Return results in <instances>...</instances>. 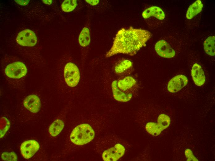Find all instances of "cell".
I'll use <instances>...</instances> for the list:
<instances>
[{"label": "cell", "instance_id": "6da1fadb", "mask_svg": "<svg viewBox=\"0 0 215 161\" xmlns=\"http://www.w3.org/2000/svg\"><path fill=\"white\" fill-rule=\"evenodd\" d=\"M151 37L150 33L146 30L132 27L127 29L122 28L117 33L112 46L106 57H109L120 53L134 55Z\"/></svg>", "mask_w": 215, "mask_h": 161}, {"label": "cell", "instance_id": "7a4b0ae2", "mask_svg": "<svg viewBox=\"0 0 215 161\" xmlns=\"http://www.w3.org/2000/svg\"><path fill=\"white\" fill-rule=\"evenodd\" d=\"M95 132L88 124L84 123L77 126L73 130L70 136L71 141L79 146L86 144L94 138Z\"/></svg>", "mask_w": 215, "mask_h": 161}, {"label": "cell", "instance_id": "3957f363", "mask_svg": "<svg viewBox=\"0 0 215 161\" xmlns=\"http://www.w3.org/2000/svg\"><path fill=\"white\" fill-rule=\"evenodd\" d=\"M129 146L124 140L119 139L112 146L104 150L102 154L104 161H116L125 155Z\"/></svg>", "mask_w": 215, "mask_h": 161}, {"label": "cell", "instance_id": "277c9868", "mask_svg": "<svg viewBox=\"0 0 215 161\" xmlns=\"http://www.w3.org/2000/svg\"><path fill=\"white\" fill-rule=\"evenodd\" d=\"M171 119L169 116L164 114L159 115L157 118V122H149L145 125V129L150 134L157 136L169 126Z\"/></svg>", "mask_w": 215, "mask_h": 161}, {"label": "cell", "instance_id": "5b68a950", "mask_svg": "<svg viewBox=\"0 0 215 161\" xmlns=\"http://www.w3.org/2000/svg\"><path fill=\"white\" fill-rule=\"evenodd\" d=\"M64 75L65 83L70 87L76 86L79 81L80 75L79 69L73 63L69 62L65 64Z\"/></svg>", "mask_w": 215, "mask_h": 161}, {"label": "cell", "instance_id": "8992f818", "mask_svg": "<svg viewBox=\"0 0 215 161\" xmlns=\"http://www.w3.org/2000/svg\"><path fill=\"white\" fill-rule=\"evenodd\" d=\"M5 72L6 76L9 78L19 79L27 74V69L23 63L15 62L6 66L5 69Z\"/></svg>", "mask_w": 215, "mask_h": 161}, {"label": "cell", "instance_id": "52a82bcc", "mask_svg": "<svg viewBox=\"0 0 215 161\" xmlns=\"http://www.w3.org/2000/svg\"><path fill=\"white\" fill-rule=\"evenodd\" d=\"M16 40L19 44L23 46H33L37 42V38L35 33L29 29H25L19 32Z\"/></svg>", "mask_w": 215, "mask_h": 161}, {"label": "cell", "instance_id": "ba28073f", "mask_svg": "<svg viewBox=\"0 0 215 161\" xmlns=\"http://www.w3.org/2000/svg\"><path fill=\"white\" fill-rule=\"evenodd\" d=\"M40 146L34 140H29L23 142L20 146L21 153L26 159L32 157L39 150Z\"/></svg>", "mask_w": 215, "mask_h": 161}, {"label": "cell", "instance_id": "9c48e42d", "mask_svg": "<svg viewBox=\"0 0 215 161\" xmlns=\"http://www.w3.org/2000/svg\"><path fill=\"white\" fill-rule=\"evenodd\" d=\"M154 48L157 53L162 57L171 58L175 55V50L164 40L158 41L155 44Z\"/></svg>", "mask_w": 215, "mask_h": 161}, {"label": "cell", "instance_id": "30bf717a", "mask_svg": "<svg viewBox=\"0 0 215 161\" xmlns=\"http://www.w3.org/2000/svg\"><path fill=\"white\" fill-rule=\"evenodd\" d=\"M188 79L183 75H176L168 82L167 88L168 90L172 93H175L180 90L188 84Z\"/></svg>", "mask_w": 215, "mask_h": 161}, {"label": "cell", "instance_id": "8fae6325", "mask_svg": "<svg viewBox=\"0 0 215 161\" xmlns=\"http://www.w3.org/2000/svg\"><path fill=\"white\" fill-rule=\"evenodd\" d=\"M23 104L26 109L32 113L38 112L41 105L40 99L35 94H31L26 97L23 100Z\"/></svg>", "mask_w": 215, "mask_h": 161}, {"label": "cell", "instance_id": "7c38bea8", "mask_svg": "<svg viewBox=\"0 0 215 161\" xmlns=\"http://www.w3.org/2000/svg\"><path fill=\"white\" fill-rule=\"evenodd\" d=\"M191 74L193 81L196 85L200 86L204 84L205 76L203 70L200 65L195 63L193 65Z\"/></svg>", "mask_w": 215, "mask_h": 161}, {"label": "cell", "instance_id": "4fadbf2b", "mask_svg": "<svg viewBox=\"0 0 215 161\" xmlns=\"http://www.w3.org/2000/svg\"><path fill=\"white\" fill-rule=\"evenodd\" d=\"M117 81L115 80L112 84V90L114 98L116 100L121 102L129 101L131 99L133 95L127 94L121 91L118 87Z\"/></svg>", "mask_w": 215, "mask_h": 161}, {"label": "cell", "instance_id": "5bb4252c", "mask_svg": "<svg viewBox=\"0 0 215 161\" xmlns=\"http://www.w3.org/2000/svg\"><path fill=\"white\" fill-rule=\"evenodd\" d=\"M136 80L133 77L127 76L122 79L117 81L118 88L121 91L125 93L133 95L128 91L132 88L136 84Z\"/></svg>", "mask_w": 215, "mask_h": 161}, {"label": "cell", "instance_id": "9a60e30c", "mask_svg": "<svg viewBox=\"0 0 215 161\" xmlns=\"http://www.w3.org/2000/svg\"><path fill=\"white\" fill-rule=\"evenodd\" d=\"M143 17L145 19L154 16L159 20H163L165 18L163 11L157 6L151 7L145 10L142 13Z\"/></svg>", "mask_w": 215, "mask_h": 161}, {"label": "cell", "instance_id": "2e32d148", "mask_svg": "<svg viewBox=\"0 0 215 161\" xmlns=\"http://www.w3.org/2000/svg\"><path fill=\"white\" fill-rule=\"evenodd\" d=\"M203 5L200 0H197L188 7L186 14V17L188 20L192 19L202 10Z\"/></svg>", "mask_w": 215, "mask_h": 161}, {"label": "cell", "instance_id": "e0dca14e", "mask_svg": "<svg viewBox=\"0 0 215 161\" xmlns=\"http://www.w3.org/2000/svg\"><path fill=\"white\" fill-rule=\"evenodd\" d=\"M64 123L63 121L57 119L54 121L50 126L48 131L50 134L55 137L59 135L63 130Z\"/></svg>", "mask_w": 215, "mask_h": 161}, {"label": "cell", "instance_id": "ac0fdd59", "mask_svg": "<svg viewBox=\"0 0 215 161\" xmlns=\"http://www.w3.org/2000/svg\"><path fill=\"white\" fill-rule=\"evenodd\" d=\"M215 36H210L207 38L203 43L205 53L209 55L215 56Z\"/></svg>", "mask_w": 215, "mask_h": 161}, {"label": "cell", "instance_id": "d6986e66", "mask_svg": "<svg viewBox=\"0 0 215 161\" xmlns=\"http://www.w3.org/2000/svg\"><path fill=\"white\" fill-rule=\"evenodd\" d=\"M80 45L85 47L89 45L91 41L90 32L89 29L86 27L83 28L80 32L78 38Z\"/></svg>", "mask_w": 215, "mask_h": 161}, {"label": "cell", "instance_id": "ffe728a7", "mask_svg": "<svg viewBox=\"0 0 215 161\" xmlns=\"http://www.w3.org/2000/svg\"><path fill=\"white\" fill-rule=\"evenodd\" d=\"M132 66V63L131 61L126 59L121 61L115 67V70L118 74L122 73L130 68Z\"/></svg>", "mask_w": 215, "mask_h": 161}, {"label": "cell", "instance_id": "44dd1931", "mask_svg": "<svg viewBox=\"0 0 215 161\" xmlns=\"http://www.w3.org/2000/svg\"><path fill=\"white\" fill-rule=\"evenodd\" d=\"M77 6V2L75 0H65L61 5L62 10L66 12L73 11Z\"/></svg>", "mask_w": 215, "mask_h": 161}, {"label": "cell", "instance_id": "7402d4cb", "mask_svg": "<svg viewBox=\"0 0 215 161\" xmlns=\"http://www.w3.org/2000/svg\"><path fill=\"white\" fill-rule=\"evenodd\" d=\"M0 138H2L9 129L10 127V121L5 117H2L0 120Z\"/></svg>", "mask_w": 215, "mask_h": 161}, {"label": "cell", "instance_id": "603a6c76", "mask_svg": "<svg viewBox=\"0 0 215 161\" xmlns=\"http://www.w3.org/2000/svg\"><path fill=\"white\" fill-rule=\"evenodd\" d=\"M2 159L4 161H17V156L14 151L11 152H3L1 154Z\"/></svg>", "mask_w": 215, "mask_h": 161}, {"label": "cell", "instance_id": "cb8c5ba5", "mask_svg": "<svg viewBox=\"0 0 215 161\" xmlns=\"http://www.w3.org/2000/svg\"><path fill=\"white\" fill-rule=\"evenodd\" d=\"M185 155L187 159V161H198L197 159L194 156L192 150L187 149L185 151Z\"/></svg>", "mask_w": 215, "mask_h": 161}, {"label": "cell", "instance_id": "d4e9b609", "mask_svg": "<svg viewBox=\"0 0 215 161\" xmlns=\"http://www.w3.org/2000/svg\"><path fill=\"white\" fill-rule=\"evenodd\" d=\"M85 1L88 3L92 6H95L97 5L99 1L98 0H86Z\"/></svg>", "mask_w": 215, "mask_h": 161}, {"label": "cell", "instance_id": "484cf974", "mask_svg": "<svg viewBox=\"0 0 215 161\" xmlns=\"http://www.w3.org/2000/svg\"><path fill=\"white\" fill-rule=\"evenodd\" d=\"M18 4L21 5H26L29 2V0H15Z\"/></svg>", "mask_w": 215, "mask_h": 161}, {"label": "cell", "instance_id": "4316f807", "mask_svg": "<svg viewBox=\"0 0 215 161\" xmlns=\"http://www.w3.org/2000/svg\"><path fill=\"white\" fill-rule=\"evenodd\" d=\"M43 2L45 4H51L52 2V0H42Z\"/></svg>", "mask_w": 215, "mask_h": 161}]
</instances>
